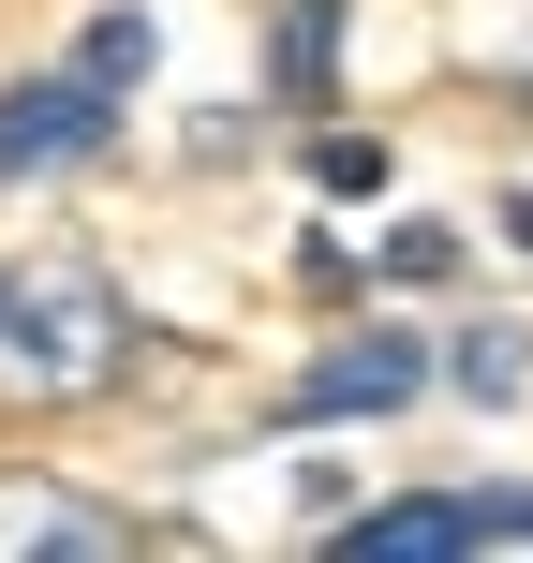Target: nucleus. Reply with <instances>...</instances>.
Wrapping results in <instances>:
<instances>
[{"mask_svg":"<svg viewBox=\"0 0 533 563\" xmlns=\"http://www.w3.org/2000/svg\"><path fill=\"white\" fill-rule=\"evenodd\" d=\"M134 371V311L89 267H30L0 282V400H89Z\"/></svg>","mask_w":533,"mask_h":563,"instance_id":"1","label":"nucleus"},{"mask_svg":"<svg viewBox=\"0 0 533 563\" xmlns=\"http://www.w3.org/2000/svg\"><path fill=\"white\" fill-rule=\"evenodd\" d=\"M104 134H119V89L89 75V59H59V75H15V89H0V178H59V164H89Z\"/></svg>","mask_w":533,"mask_h":563,"instance_id":"2","label":"nucleus"},{"mask_svg":"<svg viewBox=\"0 0 533 563\" xmlns=\"http://www.w3.org/2000/svg\"><path fill=\"white\" fill-rule=\"evenodd\" d=\"M415 386H430V341H415V327H356V341H326V356L281 386V430H326V416H400Z\"/></svg>","mask_w":533,"mask_h":563,"instance_id":"3","label":"nucleus"},{"mask_svg":"<svg viewBox=\"0 0 533 563\" xmlns=\"http://www.w3.org/2000/svg\"><path fill=\"white\" fill-rule=\"evenodd\" d=\"M445 549H489V489H400L341 534V563H445Z\"/></svg>","mask_w":533,"mask_h":563,"instance_id":"4","label":"nucleus"},{"mask_svg":"<svg viewBox=\"0 0 533 563\" xmlns=\"http://www.w3.org/2000/svg\"><path fill=\"white\" fill-rule=\"evenodd\" d=\"M0 549H59V563H104L119 519L104 505H59V489H0Z\"/></svg>","mask_w":533,"mask_h":563,"instance_id":"5","label":"nucleus"},{"mask_svg":"<svg viewBox=\"0 0 533 563\" xmlns=\"http://www.w3.org/2000/svg\"><path fill=\"white\" fill-rule=\"evenodd\" d=\"M341 0H281V104H326V75H341Z\"/></svg>","mask_w":533,"mask_h":563,"instance_id":"6","label":"nucleus"},{"mask_svg":"<svg viewBox=\"0 0 533 563\" xmlns=\"http://www.w3.org/2000/svg\"><path fill=\"white\" fill-rule=\"evenodd\" d=\"M445 386H459V400H519V386H533V341H519V327H459Z\"/></svg>","mask_w":533,"mask_h":563,"instance_id":"7","label":"nucleus"},{"mask_svg":"<svg viewBox=\"0 0 533 563\" xmlns=\"http://www.w3.org/2000/svg\"><path fill=\"white\" fill-rule=\"evenodd\" d=\"M75 59H89V75H104V89H148V59H164V30H148L134 0H104V15H89V45H75Z\"/></svg>","mask_w":533,"mask_h":563,"instance_id":"8","label":"nucleus"},{"mask_svg":"<svg viewBox=\"0 0 533 563\" xmlns=\"http://www.w3.org/2000/svg\"><path fill=\"white\" fill-rule=\"evenodd\" d=\"M311 178H326V194H386V134H326Z\"/></svg>","mask_w":533,"mask_h":563,"instance_id":"9","label":"nucleus"},{"mask_svg":"<svg viewBox=\"0 0 533 563\" xmlns=\"http://www.w3.org/2000/svg\"><path fill=\"white\" fill-rule=\"evenodd\" d=\"M445 267H459L445 223H386V282H445Z\"/></svg>","mask_w":533,"mask_h":563,"instance_id":"10","label":"nucleus"},{"mask_svg":"<svg viewBox=\"0 0 533 563\" xmlns=\"http://www.w3.org/2000/svg\"><path fill=\"white\" fill-rule=\"evenodd\" d=\"M504 238H519V253H533V194H519V208H504Z\"/></svg>","mask_w":533,"mask_h":563,"instance_id":"11","label":"nucleus"},{"mask_svg":"<svg viewBox=\"0 0 533 563\" xmlns=\"http://www.w3.org/2000/svg\"><path fill=\"white\" fill-rule=\"evenodd\" d=\"M519 104H533V75H519Z\"/></svg>","mask_w":533,"mask_h":563,"instance_id":"12","label":"nucleus"}]
</instances>
